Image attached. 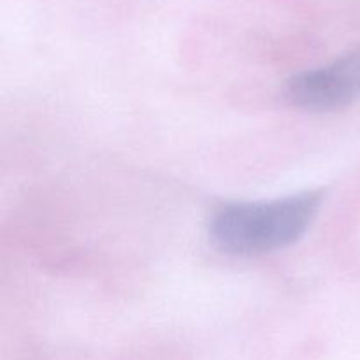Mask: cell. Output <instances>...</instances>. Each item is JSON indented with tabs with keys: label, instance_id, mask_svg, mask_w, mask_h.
Instances as JSON below:
<instances>
[{
	"label": "cell",
	"instance_id": "obj_1",
	"mask_svg": "<svg viewBox=\"0 0 360 360\" xmlns=\"http://www.w3.org/2000/svg\"><path fill=\"white\" fill-rule=\"evenodd\" d=\"M322 192H302L264 202L231 204L210 224L217 250L232 257H259L297 243L322 207Z\"/></svg>",
	"mask_w": 360,
	"mask_h": 360
},
{
	"label": "cell",
	"instance_id": "obj_2",
	"mask_svg": "<svg viewBox=\"0 0 360 360\" xmlns=\"http://www.w3.org/2000/svg\"><path fill=\"white\" fill-rule=\"evenodd\" d=\"M285 98L308 111H340L360 98V46L316 69L290 77Z\"/></svg>",
	"mask_w": 360,
	"mask_h": 360
}]
</instances>
